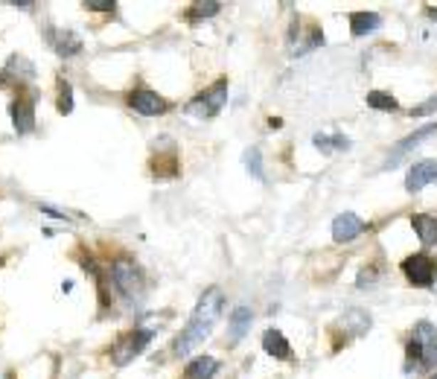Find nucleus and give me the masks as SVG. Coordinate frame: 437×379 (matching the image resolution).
Wrapping results in <instances>:
<instances>
[{"label": "nucleus", "mask_w": 437, "mask_h": 379, "mask_svg": "<svg viewBox=\"0 0 437 379\" xmlns=\"http://www.w3.org/2000/svg\"><path fill=\"white\" fill-rule=\"evenodd\" d=\"M321 44H324V33H321V29H318L315 24H312V26H309V33H306V41H298V44L292 47V53H295V56H303V53L315 50V47H321Z\"/></svg>", "instance_id": "obj_23"}, {"label": "nucleus", "mask_w": 437, "mask_h": 379, "mask_svg": "<svg viewBox=\"0 0 437 379\" xmlns=\"http://www.w3.org/2000/svg\"><path fill=\"white\" fill-rule=\"evenodd\" d=\"M263 351L268 356L280 359V362H289L292 359V344H289V338L280 333V330H274V327L263 333Z\"/></svg>", "instance_id": "obj_12"}, {"label": "nucleus", "mask_w": 437, "mask_h": 379, "mask_svg": "<svg viewBox=\"0 0 437 379\" xmlns=\"http://www.w3.org/2000/svg\"><path fill=\"white\" fill-rule=\"evenodd\" d=\"M437 365V341L423 344V368H434Z\"/></svg>", "instance_id": "obj_29"}, {"label": "nucleus", "mask_w": 437, "mask_h": 379, "mask_svg": "<svg viewBox=\"0 0 437 379\" xmlns=\"http://www.w3.org/2000/svg\"><path fill=\"white\" fill-rule=\"evenodd\" d=\"M364 103H367L373 111H385V114H394V111L399 108V103L391 97V93H385V90H367Z\"/></svg>", "instance_id": "obj_19"}, {"label": "nucleus", "mask_w": 437, "mask_h": 379, "mask_svg": "<svg viewBox=\"0 0 437 379\" xmlns=\"http://www.w3.org/2000/svg\"><path fill=\"white\" fill-rule=\"evenodd\" d=\"M414 338L423 341V344H431V341H437V330H434L428 321H420V324L414 327Z\"/></svg>", "instance_id": "obj_26"}, {"label": "nucleus", "mask_w": 437, "mask_h": 379, "mask_svg": "<svg viewBox=\"0 0 437 379\" xmlns=\"http://www.w3.org/2000/svg\"><path fill=\"white\" fill-rule=\"evenodd\" d=\"M222 12V4H213V0H207V4H193V6H186V18L190 21H204V18H213Z\"/></svg>", "instance_id": "obj_24"}, {"label": "nucleus", "mask_w": 437, "mask_h": 379, "mask_svg": "<svg viewBox=\"0 0 437 379\" xmlns=\"http://www.w3.org/2000/svg\"><path fill=\"white\" fill-rule=\"evenodd\" d=\"M431 379H437V373H434V376H431Z\"/></svg>", "instance_id": "obj_32"}, {"label": "nucleus", "mask_w": 437, "mask_h": 379, "mask_svg": "<svg viewBox=\"0 0 437 379\" xmlns=\"http://www.w3.org/2000/svg\"><path fill=\"white\" fill-rule=\"evenodd\" d=\"M245 170L251 172V178L265 181V172H263V155H260V149H248V152H245Z\"/></svg>", "instance_id": "obj_25"}, {"label": "nucleus", "mask_w": 437, "mask_h": 379, "mask_svg": "<svg viewBox=\"0 0 437 379\" xmlns=\"http://www.w3.org/2000/svg\"><path fill=\"white\" fill-rule=\"evenodd\" d=\"M85 9L88 12H117V4H114V0H88V4H85Z\"/></svg>", "instance_id": "obj_27"}, {"label": "nucleus", "mask_w": 437, "mask_h": 379, "mask_svg": "<svg viewBox=\"0 0 437 379\" xmlns=\"http://www.w3.org/2000/svg\"><path fill=\"white\" fill-rule=\"evenodd\" d=\"M344 327H350V336H364L367 330H370V312H364V309H347L344 315Z\"/></svg>", "instance_id": "obj_18"}, {"label": "nucleus", "mask_w": 437, "mask_h": 379, "mask_svg": "<svg viewBox=\"0 0 437 379\" xmlns=\"http://www.w3.org/2000/svg\"><path fill=\"white\" fill-rule=\"evenodd\" d=\"M426 12H428V18H431V21H437V9H426Z\"/></svg>", "instance_id": "obj_31"}, {"label": "nucleus", "mask_w": 437, "mask_h": 379, "mask_svg": "<svg viewBox=\"0 0 437 379\" xmlns=\"http://www.w3.org/2000/svg\"><path fill=\"white\" fill-rule=\"evenodd\" d=\"M312 143H315V149H321V155H332L338 149H350V140L344 135H315Z\"/></svg>", "instance_id": "obj_20"}, {"label": "nucleus", "mask_w": 437, "mask_h": 379, "mask_svg": "<svg viewBox=\"0 0 437 379\" xmlns=\"http://www.w3.org/2000/svg\"><path fill=\"white\" fill-rule=\"evenodd\" d=\"M251 324H254V312L251 306H236L228 318V341L231 344H239L248 333H251Z\"/></svg>", "instance_id": "obj_11"}, {"label": "nucleus", "mask_w": 437, "mask_h": 379, "mask_svg": "<svg viewBox=\"0 0 437 379\" xmlns=\"http://www.w3.org/2000/svg\"><path fill=\"white\" fill-rule=\"evenodd\" d=\"M222 309H225V295H222V289H218V286L204 289L201 298H199V303H196V309H193V315H190V321H186V327L175 336L172 353H175V356L193 353L196 347L213 333V327H216V321H218V315H222Z\"/></svg>", "instance_id": "obj_1"}, {"label": "nucleus", "mask_w": 437, "mask_h": 379, "mask_svg": "<svg viewBox=\"0 0 437 379\" xmlns=\"http://www.w3.org/2000/svg\"><path fill=\"white\" fill-rule=\"evenodd\" d=\"M367 231V225H364V219L362 216H356V213H338L335 219H332V239L335 242H353V239H359L362 234Z\"/></svg>", "instance_id": "obj_8"}, {"label": "nucleus", "mask_w": 437, "mask_h": 379, "mask_svg": "<svg viewBox=\"0 0 437 379\" xmlns=\"http://www.w3.org/2000/svg\"><path fill=\"white\" fill-rule=\"evenodd\" d=\"M382 26V18L377 12H353L350 15V36L353 38H364L370 33H377Z\"/></svg>", "instance_id": "obj_13"}, {"label": "nucleus", "mask_w": 437, "mask_h": 379, "mask_svg": "<svg viewBox=\"0 0 437 379\" xmlns=\"http://www.w3.org/2000/svg\"><path fill=\"white\" fill-rule=\"evenodd\" d=\"M423 365V341L411 336V341L405 344V373H414Z\"/></svg>", "instance_id": "obj_21"}, {"label": "nucleus", "mask_w": 437, "mask_h": 379, "mask_svg": "<svg viewBox=\"0 0 437 379\" xmlns=\"http://www.w3.org/2000/svg\"><path fill=\"white\" fill-rule=\"evenodd\" d=\"M437 132V123H431V125H426V129H420L417 135H409L405 140H399L396 146H394V157H388V164L385 167H396L399 164V157H402V152H409V149H414V146H420L423 140H428L431 135Z\"/></svg>", "instance_id": "obj_14"}, {"label": "nucleus", "mask_w": 437, "mask_h": 379, "mask_svg": "<svg viewBox=\"0 0 437 379\" xmlns=\"http://www.w3.org/2000/svg\"><path fill=\"white\" fill-rule=\"evenodd\" d=\"M47 41H50V47L56 50V56L58 58H73V56H79L82 53V38L73 33V29H47Z\"/></svg>", "instance_id": "obj_9"}, {"label": "nucleus", "mask_w": 437, "mask_h": 379, "mask_svg": "<svg viewBox=\"0 0 437 379\" xmlns=\"http://www.w3.org/2000/svg\"><path fill=\"white\" fill-rule=\"evenodd\" d=\"M373 280H377V269H373V266H370V269H362V274L356 277V286L364 289V286H370Z\"/></svg>", "instance_id": "obj_30"}, {"label": "nucleus", "mask_w": 437, "mask_h": 379, "mask_svg": "<svg viewBox=\"0 0 437 379\" xmlns=\"http://www.w3.org/2000/svg\"><path fill=\"white\" fill-rule=\"evenodd\" d=\"M56 108H58V114H70V111H73V85H70L68 79H58Z\"/></svg>", "instance_id": "obj_22"}, {"label": "nucleus", "mask_w": 437, "mask_h": 379, "mask_svg": "<svg viewBox=\"0 0 437 379\" xmlns=\"http://www.w3.org/2000/svg\"><path fill=\"white\" fill-rule=\"evenodd\" d=\"M9 120L18 135L36 132V93H18L9 105Z\"/></svg>", "instance_id": "obj_6"}, {"label": "nucleus", "mask_w": 437, "mask_h": 379, "mask_svg": "<svg viewBox=\"0 0 437 379\" xmlns=\"http://www.w3.org/2000/svg\"><path fill=\"white\" fill-rule=\"evenodd\" d=\"M149 341H152V330H143V327H135L129 333H122L111 347V362L117 368H126L129 362H135L146 351Z\"/></svg>", "instance_id": "obj_4"}, {"label": "nucleus", "mask_w": 437, "mask_h": 379, "mask_svg": "<svg viewBox=\"0 0 437 379\" xmlns=\"http://www.w3.org/2000/svg\"><path fill=\"white\" fill-rule=\"evenodd\" d=\"M218 370V362L213 356H199L184 368V379H213Z\"/></svg>", "instance_id": "obj_17"}, {"label": "nucleus", "mask_w": 437, "mask_h": 379, "mask_svg": "<svg viewBox=\"0 0 437 379\" xmlns=\"http://www.w3.org/2000/svg\"><path fill=\"white\" fill-rule=\"evenodd\" d=\"M108 277H111L114 289H117L120 295H126V298H132V301H135V298H143V271L137 269L135 260H129V257L114 260L111 269H108Z\"/></svg>", "instance_id": "obj_3"}, {"label": "nucleus", "mask_w": 437, "mask_h": 379, "mask_svg": "<svg viewBox=\"0 0 437 379\" xmlns=\"http://www.w3.org/2000/svg\"><path fill=\"white\" fill-rule=\"evenodd\" d=\"M437 181V161L434 157H426V161H417L411 170H409V178H405V190L409 193H420L428 184Z\"/></svg>", "instance_id": "obj_10"}, {"label": "nucleus", "mask_w": 437, "mask_h": 379, "mask_svg": "<svg viewBox=\"0 0 437 379\" xmlns=\"http://www.w3.org/2000/svg\"><path fill=\"white\" fill-rule=\"evenodd\" d=\"M225 103H228V79H218V82H213L210 88H204L201 93H196V97L186 103V114L190 117H201V120H210V117H216L218 111L225 108Z\"/></svg>", "instance_id": "obj_2"}, {"label": "nucleus", "mask_w": 437, "mask_h": 379, "mask_svg": "<svg viewBox=\"0 0 437 379\" xmlns=\"http://www.w3.org/2000/svg\"><path fill=\"white\" fill-rule=\"evenodd\" d=\"M402 274H405V280H409L411 286H417V289H428V286H434L437 263L426 254V251H417V254H411V257H405V260H402Z\"/></svg>", "instance_id": "obj_5"}, {"label": "nucleus", "mask_w": 437, "mask_h": 379, "mask_svg": "<svg viewBox=\"0 0 437 379\" xmlns=\"http://www.w3.org/2000/svg\"><path fill=\"white\" fill-rule=\"evenodd\" d=\"M152 175H154V181L178 178V157L175 155H154L152 157Z\"/></svg>", "instance_id": "obj_16"}, {"label": "nucleus", "mask_w": 437, "mask_h": 379, "mask_svg": "<svg viewBox=\"0 0 437 379\" xmlns=\"http://www.w3.org/2000/svg\"><path fill=\"white\" fill-rule=\"evenodd\" d=\"M129 108L140 117H161L169 111V103L161 97L158 90H149V88H135L129 93Z\"/></svg>", "instance_id": "obj_7"}, {"label": "nucleus", "mask_w": 437, "mask_h": 379, "mask_svg": "<svg viewBox=\"0 0 437 379\" xmlns=\"http://www.w3.org/2000/svg\"><path fill=\"white\" fill-rule=\"evenodd\" d=\"M411 228L417 234V239L423 245H434L437 242V219L428 216V213H414L411 216Z\"/></svg>", "instance_id": "obj_15"}, {"label": "nucleus", "mask_w": 437, "mask_h": 379, "mask_svg": "<svg viewBox=\"0 0 437 379\" xmlns=\"http://www.w3.org/2000/svg\"><path fill=\"white\" fill-rule=\"evenodd\" d=\"M431 111H437V93H434L431 100H426V103L414 105V108L409 111V117H426V114H431Z\"/></svg>", "instance_id": "obj_28"}]
</instances>
